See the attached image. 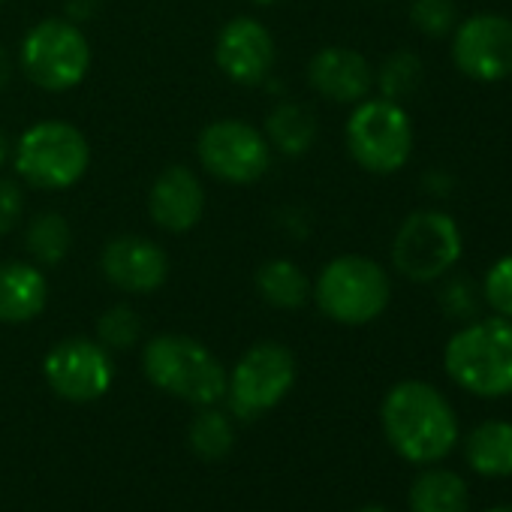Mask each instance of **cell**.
<instances>
[{"mask_svg":"<svg viewBox=\"0 0 512 512\" xmlns=\"http://www.w3.org/2000/svg\"><path fill=\"white\" fill-rule=\"evenodd\" d=\"M389 446L410 464L443 461L458 443V416L446 395L422 380L395 383L380 407Z\"/></svg>","mask_w":512,"mask_h":512,"instance_id":"cell-1","label":"cell"},{"mask_svg":"<svg viewBox=\"0 0 512 512\" xmlns=\"http://www.w3.org/2000/svg\"><path fill=\"white\" fill-rule=\"evenodd\" d=\"M443 368L476 398L512 395V320L488 317L458 329L443 350Z\"/></svg>","mask_w":512,"mask_h":512,"instance_id":"cell-2","label":"cell"},{"mask_svg":"<svg viewBox=\"0 0 512 512\" xmlns=\"http://www.w3.org/2000/svg\"><path fill=\"white\" fill-rule=\"evenodd\" d=\"M145 377L166 395L193 407H211L226 395V368L190 335H157L142 350Z\"/></svg>","mask_w":512,"mask_h":512,"instance_id":"cell-3","label":"cell"},{"mask_svg":"<svg viewBox=\"0 0 512 512\" xmlns=\"http://www.w3.org/2000/svg\"><path fill=\"white\" fill-rule=\"evenodd\" d=\"M311 296L332 323L365 326L383 317V311L389 308L392 281L371 256L344 253L323 266Z\"/></svg>","mask_w":512,"mask_h":512,"instance_id":"cell-4","label":"cell"},{"mask_svg":"<svg viewBox=\"0 0 512 512\" xmlns=\"http://www.w3.org/2000/svg\"><path fill=\"white\" fill-rule=\"evenodd\" d=\"M16 172L40 190H67L91 166V145L70 121H37L13 145Z\"/></svg>","mask_w":512,"mask_h":512,"instance_id":"cell-5","label":"cell"},{"mask_svg":"<svg viewBox=\"0 0 512 512\" xmlns=\"http://www.w3.org/2000/svg\"><path fill=\"white\" fill-rule=\"evenodd\" d=\"M347 151L374 175H392L407 166L413 154V124L401 103L377 97L362 100L347 118Z\"/></svg>","mask_w":512,"mask_h":512,"instance_id":"cell-6","label":"cell"},{"mask_svg":"<svg viewBox=\"0 0 512 512\" xmlns=\"http://www.w3.org/2000/svg\"><path fill=\"white\" fill-rule=\"evenodd\" d=\"M19 64L37 88L52 94L73 91L91 70V43L76 22L43 19L25 34Z\"/></svg>","mask_w":512,"mask_h":512,"instance_id":"cell-7","label":"cell"},{"mask_svg":"<svg viewBox=\"0 0 512 512\" xmlns=\"http://www.w3.org/2000/svg\"><path fill=\"white\" fill-rule=\"evenodd\" d=\"M296 386V356L278 341L253 344L226 374V401L238 419H256L278 407Z\"/></svg>","mask_w":512,"mask_h":512,"instance_id":"cell-8","label":"cell"},{"mask_svg":"<svg viewBox=\"0 0 512 512\" xmlns=\"http://www.w3.org/2000/svg\"><path fill=\"white\" fill-rule=\"evenodd\" d=\"M461 229L443 211H413L395 232L392 266L416 284L443 278L461 260Z\"/></svg>","mask_w":512,"mask_h":512,"instance_id":"cell-9","label":"cell"},{"mask_svg":"<svg viewBox=\"0 0 512 512\" xmlns=\"http://www.w3.org/2000/svg\"><path fill=\"white\" fill-rule=\"evenodd\" d=\"M196 157L208 175L226 184H253L272 166V145L263 130L241 118H220L202 127Z\"/></svg>","mask_w":512,"mask_h":512,"instance_id":"cell-10","label":"cell"},{"mask_svg":"<svg viewBox=\"0 0 512 512\" xmlns=\"http://www.w3.org/2000/svg\"><path fill=\"white\" fill-rule=\"evenodd\" d=\"M43 377L55 395L73 404H91L112 389V353L91 338H64L43 359Z\"/></svg>","mask_w":512,"mask_h":512,"instance_id":"cell-11","label":"cell"},{"mask_svg":"<svg viewBox=\"0 0 512 512\" xmlns=\"http://www.w3.org/2000/svg\"><path fill=\"white\" fill-rule=\"evenodd\" d=\"M452 61L473 82L512 76V19L479 13L452 31Z\"/></svg>","mask_w":512,"mask_h":512,"instance_id":"cell-12","label":"cell"},{"mask_svg":"<svg viewBox=\"0 0 512 512\" xmlns=\"http://www.w3.org/2000/svg\"><path fill=\"white\" fill-rule=\"evenodd\" d=\"M214 61L220 73L235 85H244V88L263 85L272 76L275 61H278L275 37L260 19L235 16L217 34Z\"/></svg>","mask_w":512,"mask_h":512,"instance_id":"cell-13","label":"cell"},{"mask_svg":"<svg viewBox=\"0 0 512 512\" xmlns=\"http://www.w3.org/2000/svg\"><path fill=\"white\" fill-rule=\"evenodd\" d=\"M100 272L121 293L151 296L169 278V256L157 241L127 232L106 241L100 253Z\"/></svg>","mask_w":512,"mask_h":512,"instance_id":"cell-14","label":"cell"},{"mask_svg":"<svg viewBox=\"0 0 512 512\" xmlns=\"http://www.w3.org/2000/svg\"><path fill=\"white\" fill-rule=\"evenodd\" d=\"M202 211H205V187L190 166L175 163L154 178L148 190V214L154 226L181 235L202 220Z\"/></svg>","mask_w":512,"mask_h":512,"instance_id":"cell-15","label":"cell"},{"mask_svg":"<svg viewBox=\"0 0 512 512\" xmlns=\"http://www.w3.org/2000/svg\"><path fill=\"white\" fill-rule=\"evenodd\" d=\"M308 85L332 103L356 106L374 88V70L368 58L347 46H326L308 64Z\"/></svg>","mask_w":512,"mask_h":512,"instance_id":"cell-16","label":"cell"},{"mask_svg":"<svg viewBox=\"0 0 512 512\" xmlns=\"http://www.w3.org/2000/svg\"><path fill=\"white\" fill-rule=\"evenodd\" d=\"M49 305L46 272L25 260L0 263V323L19 326L37 320Z\"/></svg>","mask_w":512,"mask_h":512,"instance_id":"cell-17","label":"cell"},{"mask_svg":"<svg viewBox=\"0 0 512 512\" xmlns=\"http://www.w3.org/2000/svg\"><path fill=\"white\" fill-rule=\"evenodd\" d=\"M464 461L485 479L512 476V422L485 419L464 440Z\"/></svg>","mask_w":512,"mask_h":512,"instance_id":"cell-18","label":"cell"},{"mask_svg":"<svg viewBox=\"0 0 512 512\" xmlns=\"http://www.w3.org/2000/svg\"><path fill=\"white\" fill-rule=\"evenodd\" d=\"M266 139L272 151H281L284 157H302L317 142V115L302 103H278L266 115Z\"/></svg>","mask_w":512,"mask_h":512,"instance_id":"cell-19","label":"cell"},{"mask_svg":"<svg viewBox=\"0 0 512 512\" xmlns=\"http://www.w3.org/2000/svg\"><path fill=\"white\" fill-rule=\"evenodd\" d=\"M311 281L293 260H269L256 269V293L278 311H299L311 299Z\"/></svg>","mask_w":512,"mask_h":512,"instance_id":"cell-20","label":"cell"},{"mask_svg":"<svg viewBox=\"0 0 512 512\" xmlns=\"http://www.w3.org/2000/svg\"><path fill=\"white\" fill-rule=\"evenodd\" d=\"M410 512H470L467 482L443 467L419 473L410 485Z\"/></svg>","mask_w":512,"mask_h":512,"instance_id":"cell-21","label":"cell"},{"mask_svg":"<svg viewBox=\"0 0 512 512\" xmlns=\"http://www.w3.org/2000/svg\"><path fill=\"white\" fill-rule=\"evenodd\" d=\"M25 247L31 253L34 266L55 269L67 260L73 247V226L61 211H43L37 214L25 229Z\"/></svg>","mask_w":512,"mask_h":512,"instance_id":"cell-22","label":"cell"},{"mask_svg":"<svg viewBox=\"0 0 512 512\" xmlns=\"http://www.w3.org/2000/svg\"><path fill=\"white\" fill-rule=\"evenodd\" d=\"M187 443H190V449H193L199 458L217 461V458L229 455V449H232V443H235V428H232L229 416L220 413V410L211 404V407H202V410L190 419Z\"/></svg>","mask_w":512,"mask_h":512,"instance_id":"cell-23","label":"cell"},{"mask_svg":"<svg viewBox=\"0 0 512 512\" xmlns=\"http://www.w3.org/2000/svg\"><path fill=\"white\" fill-rule=\"evenodd\" d=\"M142 338V320L130 305H112L97 317V341L106 350H133Z\"/></svg>","mask_w":512,"mask_h":512,"instance_id":"cell-24","label":"cell"},{"mask_svg":"<svg viewBox=\"0 0 512 512\" xmlns=\"http://www.w3.org/2000/svg\"><path fill=\"white\" fill-rule=\"evenodd\" d=\"M419 79H422V64H419V58L410 55V52L392 55V58L383 64L380 76H374V82L380 85V94H383L386 100H395V103H401L404 97H410V94L419 88Z\"/></svg>","mask_w":512,"mask_h":512,"instance_id":"cell-25","label":"cell"},{"mask_svg":"<svg viewBox=\"0 0 512 512\" xmlns=\"http://www.w3.org/2000/svg\"><path fill=\"white\" fill-rule=\"evenodd\" d=\"M410 22L425 37H446L455 31V4L452 0H413Z\"/></svg>","mask_w":512,"mask_h":512,"instance_id":"cell-26","label":"cell"},{"mask_svg":"<svg viewBox=\"0 0 512 512\" xmlns=\"http://www.w3.org/2000/svg\"><path fill=\"white\" fill-rule=\"evenodd\" d=\"M485 302L497 317L512 320V253L497 260L485 275Z\"/></svg>","mask_w":512,"mask_h":512,"instance_id":"cell-27","label":"cell"},{"mask_svg":"<svg viewBox=\"0 0 512 512\" xmlns=\"http://www.w3.org/2000/svg\"><path fill=\"white\" fill-rule=\"evenodd\" d=\"M25 217V190L13 178H0V235L13 232Z\"/></svg>","mask_w":512,"mask_h":512,"instance_id":"cell-28","label":"cell"},{"mask_svg":"<svg viewBox=\"0 0 512 512\" xmlns=\"http://www.w3.org/2000/svg\"><path fill=\"white\" fill-rule=\"evenodd\" d=\"M13 79V61H10V52L0 43V91H4Z\"/></svg>","mask_w":512,"mask_h":512,"instance_id":"cell-29","label":"cell"},{"mask_svg":"<svg viewBox=\"0 0 512 512\" xmlns=\"http://www.w3.org/2000/svg\"><path fill=\"white\" fill-rule=\"evenodd\" d=\"M10 154H13V145H10V136L0 130V166H4L7 160H10Z\"/></svg>","mask_w":512,"mask_h":512,"instance_id":"cell-30","label":"cell"},{"mask_svg":"<svg viewBox=\"0 0 512 512\" xmlns=\"http://www.w3.org/2000/svg\"><path fill=\"white\" fill-rule=\"evenodd\" d=\"M250 4H256V7H275V4H281V0H250Z\"/></svg>","mask_w":512,"mask_h":512,"instance_id":"cell-31","label":"cell"},{"mask_svg":"<svg viewBox=\"0 0 512 512\" xmlns=\"http://www.w3.org/2000/svg\"><path fill=\"white\" fill-rule=\"evenodd\" d=\"M488 512H512V503H503V506H491Z\"/></svg>","mask_w":512,"mask_h":512,"instance_id":"cell-32","label":"cell"},{"mask_svg":"<svg viewBox=\"0 0 512 512\" xmlns=\"http://www.w3.org/2000/svg\"><path fill=\"white\" fill-rule=\"evenodd\" d=\"M359 512H389V509H383V506H362Z\"/></svg>","mask_w":512,"mask_h":512,"instance_id":"cell-33","label":"cell"},{"mask_svg":"<svg viewBox=\"0 0 512 512\" xmlns=\"http://www.w3.org/2000/svg\"><path fill=\"white\" fill-rule=\"evenodd\" d=\"M0 4H4V0H0Z\"/></svg>","mask_w":512,"mask_h":512,"instance_id":"cell-34","label":"cell"}]
</instances>
